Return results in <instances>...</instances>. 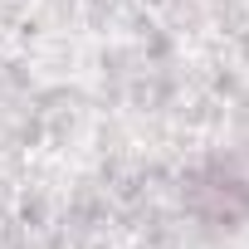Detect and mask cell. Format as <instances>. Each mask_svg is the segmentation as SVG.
<instances>
[{"label": "cell", "instance_id": "cell-1", "mask_svg": "<svg viewBox=\"0 0 249 249\" xmlns=\"http://www.w3.org/2000/svg\"><path fill=\"white\" fill-rule=\"evenodd\" d=\"M181 205L210 225V230H239L249 220V176L225 161V157H210L200 161L196 171H186L181 181Z\"/></svg>", "mask_w": 249, "mask_h": 249}]
</instances>
